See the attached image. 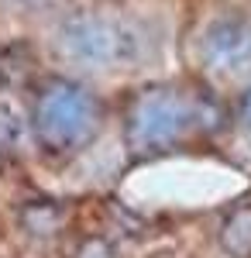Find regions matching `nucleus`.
Segmentation results:
<instances>
[{"mask_svg": "<svg viewBox=\"0 0 251 258\" xmlns=\"http://www.w3.org/2000/svg\"><path fill=\"white\" fill-rule=\"evenodd\" d=\"M220 103L182 83H152L135 90L124 107V145L135 159H158L220 127Z\"/></svg>", "mask_w": 251, "mask_h": 258, "instance_id": "nucleus-1", "label": "nucleus"}, {"mask_svg": "<svg viewBox=\"0 0 251 258\" xmlns=\"http://www.w3.org/2000/svg\"><path fill=\"white\" fill-rule=\"evenodd\" d=\"M107 107L93 86L69 76H48L31 93V145L48 162L83 155L103 131Z\"/></svg>", "mask_w": 251, "mask_h": 258, "instance_id": "nucleus-2", "label": "nucleus"}, {"mask_svg": "<svg viewBox=\"0 0 251 258\" xmlns=\"http://www.w3.org/2000/svg\"><path fill=\"white\" fill-rule=\"evenodd\" d=\"M148 31L114 11H76L66 14L52 31V52L58 62L79 73L135 69L148 59Z\"/></svg>", "mask_w": 251, "mask_h": 258, "instance_id": "nucleus-3", "label": "nucleus"}, {"mask_svg": "<svg viewBox=\"0 0 251 258\" xmlns=\"http://www.w3.org/2000/svg\"><path fill=\"white\" fill-rule=\"evenodd\" d=\"M200 69L213 83H251V18L244 14H220L213 18L196 41Z\"/></svg>", "mask_w": 251, "mask_h": 258, "instance_id": "nucleus-4", "label": "nucleus"}, {"mask_svg": "<svg viewBox=\"0 0 251 258\" xmlns=\"http://www.w3.org/2000/svg\"><path fill=\"white\" fill-rule=\"evenodd\" d=\"M35 148L31 145V103L18 90L4 86L0 90V152L21 155Z\"/></svg>", "mask_w": 251, "mask_h": 258, "instance_id": "nucleus-5", "label": "nucleus"}, {"mask_svg": "<svg viewBox=\"0 0 251 258\" xmlns=\"http://www.w3.org/2000/svg\"><path fill=\"white\" fill-rule=\"evenodd\" d=\"M217 241H220L224 255H231V258H251V203L234 207L231 214L220 220Z\"/></svg>", "mask_w": 251, "mask_h": 258, "instance_id": "nucleus-6", "label": "nucleus"}, {"mask_svg": "<svg viewBox=\"0 0 251 258\" xmlns=\"http://www.w3.org/2000/svg\"><path fill=\"white\" fill-rule=\"evenodd\" d=\"M21 224L31 238H55L66 231L69 224V210L62 203H52V200H41V203H28L21 210Z\"/></svg>", "mask_w": 251, "mask_h": 258, "instance_id": "nucleus-7", "label": "nucleus"}, {"mask_svg": "<svg viewBox=\"0 0 251 258\" xmlns=\"http://www.w3.org/2000/svg\"><path fill=\"white\" fill-rule=\"evenodd\" d=\"M73 258H114V244L107 238H100V234H90V238L79 241Z\"/></svg>", "mask_w": 251, "mask_h": 258, "instance_id": "nucleus-8", "label": "nucleus"}, {"mask_svg": "<svg viewBox=\"0 0 251 258\" xmlns=\"http://www.w3.org/2000/svg\"><path fill=\"white\" fill-rule=\"evenodd\" d=\"M237 124H241V131L251 135V83L244 86V93L237 100Z\"/></svg>", "mask_w": 251, "mask_h": 258, "instance_id": "nucleus-9", "label": "nucleus"}, {"mask_svg": "<svg viewBox=\"0 0 251 258\" xmlns=\"http://www.w3.org/2000/svg\"><path fill=\"white\" fill-rule=\"evenodd\" d=\"M14 11H52V7H62L66 0H7Z\"/></svg>", "mask_w": 251, "mask_h": 258, "instance_id": "nucleus-10", "label": "nucleus"}]
</instances>
